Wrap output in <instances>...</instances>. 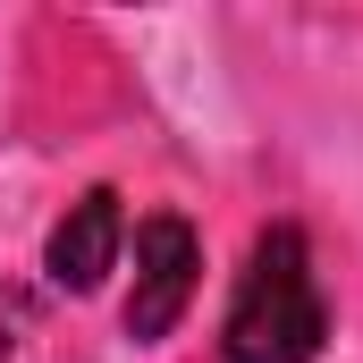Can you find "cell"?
I'll use <instances>...</instances> for the list:
<instances>
[{
	"label": "cell",
	"instance_id": "cell-1",
	"mask_svg": "<svg viewBox=\"0 0 363 363\" xmlns=\"http://www.w3.org/2000/svg\"><path fill=\"white\" fill-rule=\"evenodd\" d=\"M321 338H330V296H321L304 228H262L245 271H237V296H228L220 355L228 363H313Z\"/></svg>",
	"mask_w": 363,
	"mask_h": 363
},
{
	"label": "cell",
	"instance_id": "cell-2",
	"mask_svg": "<svg viewBox=\"0 0 363 363\" xmlns=\"http://www.w3.org/2000/svg\"><path fill=\"white\" fill-rule=\"evenodd\" d=\"M194 279H203V245L178 211H152L135 228V287H127V338H169L194 304Z\"/></svg>",
	"mask_w": 363,
	"mask_h": 363
},
{
	"label": "cell",
	"instance_id": "cell-3",
	"mask_svg": "<svg viewBox=\"0 0 363 363\" xmlns=\"http://www.w3.org/2000/svg\"><path fill=\"white\" fill-rule=\"evenodd\" d=\"M118 245H127V211H118V194H110V186H85V194L60 211L51 245H43V271H51L60 296H93L101 279L118 271Z\"/></svg>",
	"mask_w": 363,
	"mask_h": 363
},
{
	"label": "cell",
	"instance_id": "cell-4",
	"mask_svg": "<svg viewBox=\"0 0 363 363\" xmlns=\"http://www.w3.org/2000/svg\"><path fill=\"white\" fill-rule=\"evenodd\" d=\"M0 363H93V355L77 347V330H68L43 296L0 287Z\"/></svg>",
	"mask_w": 363,
	"mask_h": 363
}]
</instances>
